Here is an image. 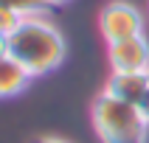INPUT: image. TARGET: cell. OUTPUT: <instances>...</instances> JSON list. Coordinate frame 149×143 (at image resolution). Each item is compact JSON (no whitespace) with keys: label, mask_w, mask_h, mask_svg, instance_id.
<instances>
[{"label":"cell","mask_w":149,"mask_h":143,"mask_svg":"<svg viewBox=\"0 0 149 143\" xmlns=\"http://www.w3.org/2000/svg\"><path fill=\"white\" fill-rule=\"evenodd\" d=\"M138 107H141V112L146 115V121H149V87H146V93H143V98L138 101Z\"/></svg>","instance_id":"30bf717a"},{"label":"cell","mask_w":149,"mask_h":143,"mask_svg":"<svg viewBox=\"0 0 149 143\" xmlns=\"http://www.w3.org/2000/svg\"><path fill=\"white\" fill-rule=\"evenodd\" d=\"M31 143H70V140H65V137H54V135H42V137H37V140H31Z\"/></svg>","instance_id":"9c48e42d"},{"label":"cell","mask_w":149,"mask_h":143,"mask_svg":"<svg viewBox=\"0 0 149 143\" xmlns=\"http://www.w3.org/2000/svg\"><path fill=\"white\" fill-rule=\"evenodd\" d=\"M0 8H11V11H17L20 17L48 11V6H45L42 0H0Z\"/></svg>","instance_id":"52a82bcc"},{"label":"cell","mask_w":149,"mask_h":143,"mask_svg":"<svg viewBox=\"0 0 149 143\" xmlns=\"http://www.w3.org/2000/svg\"><path fill=\"white\" fill-rule=\"evenodd\" d=\"M149 87V73H110L104 90L116 98H124V101H138L143 98V93Z\"/></svg>","instance_id":"5b68a950"},{"label":"cell","mask_w":149,"mask_h":143,"mask_svg":"<svg viewBox=\"0 0 149 143\" xmlns=\"http://www.w3.org/2000/svg\"><path fill=\"white\" fill-rule=\"evenodd\" d=\"M107 59H110V70L113 73H149V39H146V34L107 45Z\"/></svg>","instance_id":"277c9868"},{"label":"cell","mask_w":149,"mask_h":143,"mask_svg":"<svg viewBox=\"0 0 149 143\" xmlns=\"http://www.w3.org/2000/svg\"><path fill=\"white\" fill-rule=\"evenodd\" d=\"M93 126L101 143H146L149 121L138 104L110 95L101 90L90 109Z\"/></svg>","instance_id":"7a4b0ae2"},{"label":"cell","mask_w":149,"mask_h":143,"mask_svg":"<svg viewBox=\"0 0 149 143\" xmlns=\"http://www.w3.org/2000/svg\"><path fill=\"white\" fill-rule=\"evenodd\" d=\"M8 56H14L31 73V79L48 76L68 56L65 34L59 31V25L48 17V11L28 14L20 20V25L8 37Z\"/></svg>","instance_id":"6da1fadb"},{"label":"cell","mask_w":149,"mask_h":143,"mask_svg":"<svg viewBox=\"0 0 149 143\" xmlns=\"http://www.w3.org/2000/svg\"><path fill=\"white\" fill-rule=\"evenodd\" d=\"M8 53V37H3V34H0V59L6 56Z\"/></svg>","instance_id":"7c38bea8"},{"label":"cell","mask_w":149,"mask_h":143,"mask_svg":"<svg viewBox=\"0 0 149 143\" xmlns=\"http://www.w3.org/2000/svg\"><path fill=\"white\" fill-rule=\"evenodd\" d=\"M20 20H23V17L17 14V11H11V8H0V34H3V37H11V31L20 25Z\"/></svg>","instance_id":"ba28073f"},{"label":"cell","mask_w":149,"mask_h":143,"mask_svg":"<svg viewBox=\"0 0 149 143\" xmlns=\"http://www.w3.org/2000/svg\"><path fill=\"white\" fill-rule=\"evenodd\" d=\"M31 84V73L25 70L14 56H3L0 59V98H14Z\"/></svg>","instance_id":"8992f818"},{"label":"cell","mask_w":149,"mask_h":143,"mask_svg":"<svg viewBox=\"0 0 149 143\" xmlns=\"http://www.w3.org/2000/svg\"><path fill=\"white\" fill-rule=\"evenodd\" d=\"M143 28H146V17L130 0H110L99 11V31L107 45L141 37Z\"/></svg>","instance_id":"3957f363"},{"label":"cell","mask_w":149,"mask_h":143,"mask_svg":"<svg viewBox=\"0 0 149 143\" xmlns=\"http://www.w3.org/2000/svg\"><path fill=\"white\" fill-rule=\"evenodd\" d=\"M42 3H45L48 8H59V6H68L70 0H42Z\"/></svg>","instance_id":"8fae6325"}]
</instances>
